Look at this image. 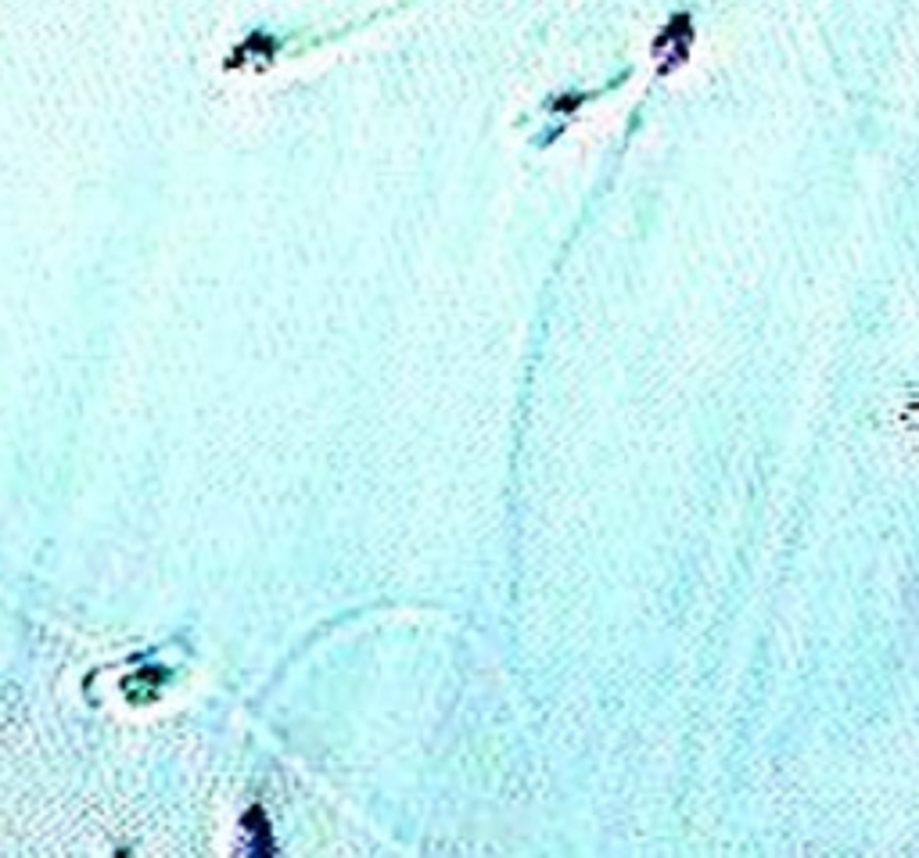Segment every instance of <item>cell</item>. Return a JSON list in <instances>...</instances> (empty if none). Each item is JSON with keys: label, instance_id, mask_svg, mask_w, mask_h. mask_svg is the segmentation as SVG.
Returning <instances> with one entry per match:
<instances>
[{"label": "cell", "instance_id": "obj_1", "mask_svg": "<svg viewBox=\"0 0 919 858\" xmlns=\"http://www.w3.org/2000/svg\"><path fill=\"white\" fill-rule=\"evenodd\" d=\"M909 410H912V413H916V417H919V403H916V406H909Z\"/></svg>", "mask_w": 919, "mask_h": 858}]
</instances>
